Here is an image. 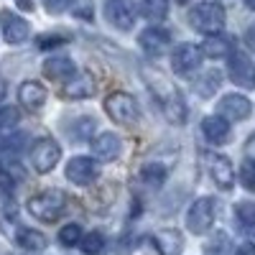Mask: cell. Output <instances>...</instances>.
I'll use <instances>...</instances> for the list:
<instances>
[{
	"label": "cell",
	"instance_id": "11",
	"mask_svg": "<svg viewBox=\"0 0 255 255\" xmlns=\"http://www.w3.org/2000/svg\"><path fill=\"white\" fill-rule=\"evenodd\" d=\"M0 31H3V38L8 44H23L28 38V23L8 8L0 10Z\"/></svg>",
	"mask_w": 255,
	"mask_h": 255
},
{
	"label": "cell",
	"instance_id": "32",
	"mask_svg": "<svg viewBox=\"0 0 255 255\" xmlns=\"http://www.w3.org/2000/svg\"><path fill=\"white\" fill-rule=\"evenodd\" d=\"M72 5V0H44V8L51 13V15H59V13H64Z\"/></svg>",
	"mask_w": 255,
	"mask_h": 255
},
{
	"label": "cell",
	"instance_id": "19",
	"mask_svg": "<svg viewBox=\"0 0 255 255\" xmlns=\"http://www.w3.org/2000/svg\"><path fill=\"white\" fill-rule=\"evenodd\" d=\"M18 97L20 102L26 105L28 110H41L46 105V87L44 84H38V82H23L20 84V90H18Z\"/></svg>",
	"mask_w": 255,
	"mask_h": 255
},
{
	"label": "cell",
	"instance_id": "36",
	"mask_svg": "<svg viewBox=\"0 0 255 255\" xmlns=\"http://www.w3.org/2000/svg\"><path fill=\"white\" fill-rule=\"evenodd\" d=\"M15 5H18L20 10H33L36 3H33V0H15Z\"/></svg>",
	"mask_w": 255,
	"mask_h": 255
},
{
	"label": "cell",
	"instance_id": "3",
	"mask_svg": "<svg viewBox=\"0 0 255 255\" xmlns=\"http://www.w3.org/2000/svg\"><path fill=\"white\" fill-rule=\"evenodd\" d=\"M215 217H217L215 197H199L186 212V227H189V232H194V235H204V232H209L212 225H215Z\"/></svg>",
	"mask_w": 255,
	"mask_h": 255
},
{
	"label": "cell",
	"instance_id": "30",
	"mask_svg": "<svg viewBox=\"0 0 255 255\" xmlns=\"http://www.w3.org/2000/svg\"><path fill=\"white\" fill-rule=\"evenodd\" d=\"M140 176H143V181H145L148 186H161V181L166 179V171H163L161 166L151 163V166H145L143 171H140Z\"/></svg>",
	"mask_w": 255,
	"mask_h": 255
},
{
	"label": "cell",
	"instance_id": "37",
	"mask_svg": "<svg viewBox=\"0 0 255 255\" xmlns=\"http://www.w3.org/2000/svg\"><path fill=\"white\" fill-rule=\"evenodd\" d=\"M238 255H255V245H240V250H238Z\"/></svg>",
	"mask_w": 255,
	"mask_h": 255
},
{
	"label": "cell",
	"instance_id": "7",
	"mask_svg": "<svg viewBox=\"0 0 255 255\" xmlns=\"http://www.w3.org/2000/svg\"><path fill=\"white\" fill-rule=\"evenodd\" d=\"M227 74L230 79L245 90H255V64L248 59V54L243 51H232L230 61H227Z\"/></svg>",
	"mask_w": 255,
	"mask_h": 255
},
{
	"label": "cell",
	"instance_id": "5",
	"mask_svg": "<svg viewBox=\"0 0 255 255\" xmlns=\"http://www.w3.org/2000/svg\"><path fill=\"white\" fill-rule=\"evenodd\" d=\"M105 113H108L110 120H115V123L130 125V123L138 120V105L128 92H113L105 100Z\"/></svg>",
	"mask_w": 255,
	"mask_h": 255
},
{
	"label": "cell",
	"instance_id": "2",
	"mask_svg": "<svg viewBox=\"0 0 255 255\" xmlns=\"http://www.w3.org/2000/svg\"><path fill=\"white\" fill-rule=\"evenodd\" d=\"M189 23L199 33H220L225 26V8L215 0H204V3L194 5L189 10Z\"/></svg>",
	"mask_w": 255,
	"mask_h": 255
},
{
	"label": "cell",
	"instance_id": "17",
	"mask_svg": "<svg viewBox=\"0 0 255 255\" xmlns=\"http://www.w3.org/2000/svg\"><path fill=\"white\" fill-rule=\"evenodd\" d=\"M120 138L115 133H100L97 138H92V153L100 161H113L120 156Z\"/></svg>",
	"mask_w": 255,
	"mask_h": 255
},
{
	"label": "cell",
	"instance_id": "10",
	"mask_svg": "<svg viewBox=\"0 0 255 255\" xmlns=\"http://www.w3.org/2000/svg\"><path fill=\"white\" fill-rule=\"evenodd\" d=\"M202 56H204V54H202L199 46H194V44H181V46L171 54V67H174L176 74L186 77V74H191V72L199 69Z\"/></svg>",
	"mask_w": 255,
	"mask_h": 255
},
{
	"label": "cell",
	"instance_id": "22",
	"mask_svg": "<svg viewBox=\"0 0 255 255\" xmlns=\"http://www.w3.org/2000/svg\"><path fill=\"white\" fill-rule=\"evenodd\" d=\"M220 84H222V74L217 69H207L204 74H199L194 90H197L199 97H212V95L220 90Z\"/></svg>",
	"mask_w": 255,
	"mask_h": 255
},
{
	"label": "cell",
	"instance_id": "35",
	"mask_svg": "<svg viewBox=\"0 0 255 255\" xmlns=\"http://www.w3.org/2000/svg\"><path fill=\"white\" fill-rule=\"evenodd\" d=\"M245 158L255 163V133H253V135L248 138V143H245Z\"/></svg>",
	"mask_w": 255,
	"mask_h": 255
},
{
	"label": "cell",
	"instance_id": "26",
	"mask_svg": "<svg viewBox=\"0 0 255 255\" xmlns=\"http://www.w3.org/2000/svg\"><path fill=\"white\" fill-rule=\"evenodd\" d=\"M18 120H20V113L15 108H3V110H0V135L15 133Z\"/></svg>",
	"mask_w": 255,
	"mask_h": 255
},
{
	"label": "cell",
	"instance_id": "29",
	"mask_svg": "<svg viewBox=\"0 0 255 255\" xmlns=\"http://www.w3.org/2000/svg\"><path fill=\"white\" fill-rule=\"evenodd\" d=\"M92 130H95V120L92 118H79V120H74V128L69 130V135L77 138V140H87L92 135Z\"/></svg>",
	"mask_w": 255,
	"mask_h": 255
},
{
	"label": "cell",
	"instance_id": "33",
	"mask_svg": "<svg viewBox=\"0 0 255 255\" xmlns=\"http://www.w3.org/2000/svg\"><path fill=\"white\" fill-rule=\"evenodd\" d=\"M59 44H64V36H41V38H38V46H41V49L59 46Z\"/></svg>",
	"mask_w": 255,
	"mask_h": 255
},
{
	"label": "cell",
	"instance_id": "9",
	"mask_svg": "<svg viewBox=\"0 0 255 255\" xmlns=\"http://www.w3.org/2000/svg\"><path fill=\"white\" fill-rule=\"evenodd\" d=\"M97 92V82L90 72H74L67 82H61V95L69 100H84Z\"/></svg>",
	"mask_w": 255,
	"mask_h": 255
},
{
	"label": "cell",
	"instance_id": "31",
	"mask_svg": "<svg viewBox=\"0 0 255 255\" xmlns=\"http://www.w3.org/2000/svg\"><path fill=\"white\" fill-rule=\"evenodd\" d=\"M240 181H243L245 189L255 191V163L248 161V158H245V163H243V168H240Z\"/></svg>",
	"mask_w": 255,
	"mask_h": 255
},
{
	"label": "cell",
	"instance_id": "15",
	"mask_svg": "<svg viewBox=\"0 0 255 255\" xmlns=\"http://www.w3.org/2000/svg\"><path fill=\"white\" fill-rule=\"evenodd\" d=\"M250 100L243 95H225L217 102V115L227 118V120H245L250 115Z\"/></svg>",
	"mask_w": 255,
	"mask_h": 255
},
{
	"label": "cell",
	"instance_id": "13",
	"mask_svg": "<svg viewBox=\"0 0 255 255\" xmlns=\"http://www.w3.org/2000/svg\"><path fill=\"white\" fill-rule=\"evenodd\" d=\"M209 176L220 189L230 191L235 186V168H232V161L227 156H209Z\"/></svg>",
	"mask_w": 255,
	"mask_h": 255
},
{
	"label": "cell",
	"instance_id": "1",
	"mask_svg": "<svg viewBox=\"0 0 255 255\" xmlns=\"http://www.w3.org/2000/svg\"><path fill=\"white\" fill-rule=\"evenodd\" d=\"M64 209H67V194L59 189L38 191L36 197L28 199V212L41 222H56L64 215Z\"/></svg>",
	"mask_w": 255,
	"mask_h": 255
},
{
	"label": "cell",
	"instance_id": "27",
	"mask_svg": "<svg viewBox=\"0 0 255 255\" xmlns=\"http://www.w3.org/2000/svg\"><path fill=\"white\" fill-rule=\"evenodd\" d=\"M235 217L245 230H253L255 227V204L253 202H240L235 207Z\"/></svg>",
	"mask_w": 255,
	"mask_h": 255
},
{
	"label": "cell",
	"instance_id": "12",
	"mask_svg": "<svg viewBox=\"0 0 255 255\" xmlns=\"http://www.w3.org/2000/svg\"><path fill=\"white\" fill-rule=\"evenodd\" d=\"M161 110H163V118L171 123V125H184L186 123V115H189L184 95L179 90H174V87L161 97Z\"/></svg>",
	"mask_w": 255,
	"mask_h": 255
},
{
	"label": "cell",
	"instance_id": "38",
	"mask_svg": "<svg viewBox=\"0 0 255 255\" xmlns=\"http://www.w3.org/2000/svg\"><path fill=\"white\" fill-rule=\"evenodd\" d=\"M245 41H248V46L255 51V28H250V31L245 33Z\"/></svg>",
	"mask_w": 255,
	"mask_h": 255
},
{
	"label": "cell",
	"instance_id": "28",
	"mask_svg": "<svg viewBox=\"0 0 255 255\" xmlns=\"http://www.w3.org/2000/svg\"><path fill=\"white\" fill-rule=\"evenodd\" d=\"M59 243L67 245V248L79 245V243H82V227H79V225H64V227L59 230Z\"/></svg>",
	"mask_w": 255,
	"mask_h": 255
},
{
	"label": "cell",
	"instance_id": "23",
	"mask_svg": "<svg viewBox=\"0 0 255 255\" xmlns=\"http://www.w3.org/2000/svg\"><path fill=\"white\" fill-rule=\"evenodd\" d=\"M140 15L145 20H153V23H158V20H163L168 15V0H140L138 5Z\"/></svg>",
	"mask_w": 255,
	"mask_h": 255
},
{
	"label": "cell",
	"instance_id": "20",
	"mask_svg": "<svg viewBox=\"0 0 255 255\" xmlns=\"http://www.w3.org/2000/svg\"><path fill=\"white\" fill-rule=\"evenodd\" d=\"M77 72V67H74V61L69 59V56H51L46 64H44V74L49 77V79H54V82H67L72 74Z\"/></svg>",
	"mask_w": 255,
	"mask_h": 255
},
{
	"label": "cell",
	"instance_id": "16",
	"mask_svg": "<svg viewBox=\"0 0 255 255\" xmlns=\"http://www.w3.org/2000/svg\"><path fill=\"white\" fill-rule=\"evenodd\" d=\"M202 133H204V138H207L209 143L222 145V143H227V138H230V123H227V118H222V115H209V118L202 120Z\"/></svg>",
	"mask_w": 255,
	"mask_h": 255
},
{
	"label": "cell",
	"instance_id": "25",
	"mask_svg": "<svg viewBox=\"0 0 255 255\" xmlns=\"http://www.w3.org/2000/svg\"><path fill=\"white\" fill-rule=\"evenodd\" d=\"M79 248H82L84 255H102L105 253V238L100 235V232H90V235L82 238Z\"/></svg>",
	"mask_w": 255,
	"mask_h": 255
},
{
	"label": "cell",
	"instance_id": "40",
	"mask_svg": "<svg viewBox=\"0 0 255 255\" xmlns=\"http://www.w3.org/2000/svg\"><path fill=\"white\" fill-rule=\"evenodd\" d=\"M3 95H5V84L0 82V100H3Z\"/></svg>",
	"mask_w": 255,
	"mask_h": 255
},
{
	"label": "cell",
	"instance_id": "21",
	"mask_svg": "<svg viewBox=\"0 0 255 255\" xmlns=\"http://www.w3.org/2000/svg\"><path fill=\"white\" fill-rule=\"evenodd\" d=\"M153 245L161 255H179L184 250V238L176 230H161L153 235Z\"/></svg>",
	"mask_w": 255,
	"mask_h": 255
},
{
	"label": "cell",
	"instance_id": "14",
	"mask_svg": "<svg viewBox=\"0 0 255 255\" xmlns=\"http://www.w3.org/2000/svg\"><path fill=\"white\" fill-rule=\"evenodd\" d=\"M168 41H171L168 31H163V28H158V26L145 28V31H140V36H138V44H140V49H143L148 56H161V54L168 49Z\"/></svg>",
	"mask_w": 255,
	"mask_h": 255
},
{
	"label": "cell",
	"instance_id": "8",
	"mask_svg": "<svg viewBox=\"0 0 255 255\" xmlns=\"http://www.w3.org/2000/svg\"><path fill=\"white\" fill-rule=\"evenodd\" d=\"M67 179L77 186H90L97 176H100V168H97V161L90 158V156H74L67 168H64Z\"/></svg>",
	"mask_w": 255,
	"mask_h": 255
},
{
	"label": "cell",
	"instance_id": "24",
	"mask_svg": "<svg viewBox=\"0 0 255 255\" xmlns=\"http://www.w3.org/2000/svg\"><path fill=\"white\" fill-rule=\"evenodd\" d=\"M18 245L26 250H44L46 248V235L36 230H20L18 232Z\"/></svg>",
	"mask_w": 255,
	"mask_h": 255
},
{
	"label": "cell",
	"instance_id": "41",
	"mask_svg": "<svg viewBox=\"0 0 255 255\" xmlns=\"http://www.w3.org/2000/svg\"><path fill=\"white\" fill-rule=\"evenodd\" d=\"M176 3H189V0H176Z\"/></svg>",
	"mask_w": 255,
	"mask_h": 255
},
{
	"label": "cell",
	"instance_id": "34",
	"mask_svg": "<svg viewBox=\"0 0 255 255\" xmlns=\"http://www.w3.org/2000/svg\"><path fill=\"white\" fill-rule=\"evenodd\" d=\"M225 243H227V238H225V235H217L215 240H212V243H209L212 248H207V253H209V255H212V253H217V250L222 253V250H225Z\"/></svg>",
	"mask_w": 255,
	"mask_h": 255
},
{
	"label": "cell",
	"instance_id": "6",
	"mask_svg": "<svg viewBox=\"0 0 255 255\" xmlns=\"http://www.w3.org/2000/svg\"><path fill=\"white\" fill-rule=\"evenodd\" d=\"M61 158V148L51 138H38L31 145V166L38 174H49Z\"/></svg>",
	"mask_w": 255,
	"mask_h": 255
},
{
	"label": "cell",
	"instance_id": "39",
	"mask_svg": "<svg viewBox=\"0 0 255 255\" xmlns=\"http://www.w3.org/2000/svg\"><path fill=\"white\" fill-rule=\"evenodd\" d=\"M245 5H248L250 10H255V0H245Z\"/></svg>",
	"mask_w": 255,
	"mask_h": 255
},
{
	"label": "cell",
	"instance_id": "18",
	"mask_svg": "<svg viewBox=\"0 0 255 255\" xmlns=\"http://www.w3.org/2000/svg\"><path fill=\"white\" fill-rule=\"evenodd\" d=\"M232 51H235V41H232V36H222V33H209L202 44V54L209 59H222L230 56Z\"/></svg>",
	"mask_w": 255,
	"mask_h": 255
},
{
	"label": "cell",
	"instance_id": "4",
	"mask_svg": "<svg viewBox=\"0 0 255 255\" xmlns=\"http://www.w3.org/2000/svg\"><path fill=\"white\" fill-rule=\"evenodd\" d=\"M102 13L118 31H130L138 18V3L135 0H105Z\"/></svg>",
	"mask_w": 255,
	"mask_h": 255
}]
</instances>
